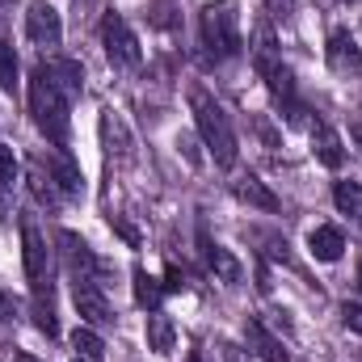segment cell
I'll use <instances>...</instances> for the list:
<instances>
[{"mask_svg":"<svg viewBox=\"0 0 362 362\" xmlns=\"http://www.w3.org/2000/svg\"><path fill=\"white\" fill-rule=\"evenodd\" d=\"M72 101H68V93L59 89L55 81H51V72L38 64L34 72H30V114H34V127L55 144V148H68V139H72Z\"/></svg>","mask_w":362,"mask_h":362,"instance_id":"6da1fadb","label":"cell"},{"mask_svg":"<svg viewBox=\"0 0 362 362\" xmlns=\"http://www.w3.org/2000/svg\"><path fill=\"white\" fill-rule=\"evenodd\" d=\"M189 110H194V127H198V135H202V144H206L211 160H215L219 169H236L240 148H236V131H232L228 110H223V105H219L206 89H202V85H194V89H189Z\"/></svg>","mask_w":362,"mask_h":362,"instance_id":"7a4b0ae2","label":"cell"},{"mask_svg":"<svg viewBox=\"0 0 362 362\" xmlns=\"http://www.w3.org/2000/svg\"><path fill=\"white\" fill-rule=\"evenodd\" d=\"M198 34H202V47L215 64L223 59H236L245 51V38H240V13L232 0H211L202 4L198 13Z\"/></svg>","mask_w":362,"mask_h":362,"instance_id":"3957f363","label":"cell"},{"mask_svg":"<svg viewBox=\"0 0 362 362\" xmlns=\"http://www.w3.org/2000/svg\"><path fill=\"white\" fill-rule=\"evenodd\" d=\"M101 47H105V55H110L114 68H139L144 64V47H139L135 30L118 13H105L101 17Z\"/></svg>","mask_w":362,"mask_h":362,"instance_id":"277c9868","label":"cell"},{"mask_svg":"<svg viewBox=\"0 0 362 362\" xmlns=\"http://www.w3.org/2000/svg\"><path fill=\"white\" fill-rule=\"evenodd\" d=\"M21 262H25V278L34 286H47V274H51V245H47V232L34 223V219H21Z\"/></svg>","mask_w":362,"mask_h":362,"instance_id":"5b68a950","label":"cell"},{"mask_svg":"<svg viewBox=\"0 0 362 362\" xmlns=\"http://www.w3.org/2000/svg\"><path fill=\"white\" fill-rule=\"evenodd\" d=\"M72 303H76V312H81V320H85L89 329L114 325L110 303H105V295H101V286H97L93 274H76V278H72Z\"/></svg>","mask_w":362,"mask_h":362,"instance_id":"8992f818","label":"cell"},{"mask_svg":"<svg viewBox=\"0 0 362 362\" xmlns=\"http://www.w3.org/2000/svg\"><path fill=\"white\" fill-rule=\"evenodd\" d=\"M25 38L34 47H42V51H55L64 42V21H59V13L47 0H34L25 8Z\"/></svg>","mask_w":362,"mask_h":362,"instance_id":"52a82bcc","label":"cell"},{"mask_svg":"<svg viewBox=\"0 0 362 362\" xmlns=\"http://www.w3.org/2000/svg\"><path fill=\"white\" fill-rule=\"evenodd\" d=\"M329 68L337 76H362V47L350 30H333V38H329Z\"/></svg>","mask_w":362,"mask_h":362,"instance_id":"ba28073f","label":"cell"},{"mask_svg":"<svg viewBox=\"0 0 362 362\" xmlns=\"http://www.w3.org/2000/svg\"><path fill=\"white\" fill-rule=\"evenodd\" d=\"M47 173L55 177V185H59V194L64 198H85V173H81V165L59 148V152H47Z\"/></svg>","mask_w":362,"mask_h":362,"instance_id":"9c48e42d","label":"cell"},{"mask_svg":"<svg viewBox=\"0 0 362 362\" xmlns=\"http://www.w3.org/2000/svg\"><path fill=\"white\" fill-rule=\"evenodd\" d=\"M312 156H316L325 169H341V165H346V144H341V135H337L325 118L312 122Z\"/></svg>","mask_w":362,"mask_h":362,"instance_id":"30bf717a","label":"cell"},{"mask_svg":"<svg viewBox=\"0 0 362 362\" xmlns=\"http://www.w3.org/2000/svg\"><path fill=\"white\" fill-rule=\"evenodd\" d=\"M245 346H249L262 362H286V346H282V337H274L270 325L257 320V316L245 320Z\"/></svg>","mask_w":362,"mask_h":362,"instance_id":"8fae6325","label":"cell"},{"mask_svg":"<svg viewBox=\"0 0 362 362\" xmlns=\"http://www.w3.org/2000/svg\"><path fill=\"white\" fill-rule=\"evenodd\" d=\"M101 144H105V156H110V160H118V165L131 160V131H127L122 114L101 110Z\"/></svg>","mask_w":362,"mask_h":362,"instance_id":"7c38bea8","label":"cell"},{"mask_svg":"<svg viewBox=\"0 0 362 362\" xmlns=\"http://www.w3.org/2000/svg\"><path fill=\"white\" fill-rule=\"evenodd\" d=\"M55 245H59V253H64V262H68L72 278H76V274H97L101 262L93 257V249L85 245V236H76V232H59Z\"/></svg>","mask_w":362,"mask_h":362,"instance_id":"4fadbf2b","label":"cell"},{"mask_svg":"<svg viewBox=\"0 0 362 362\" xmlns=\"http://www.w3.org/2000/svg\"><path fill=\"white\" fill-rule=\"evenodd\" d=\"M198 245H202V257H206V266H211V274H215L219 282H228V286H236V282L245 278V270H240V262H236V257H232V253H228L223 245H215L211 236H202Z\"/></svg>","mask_w":362,"mask_h":362,"instance_id":"5bb4252c","label":"cell"},{"mask_svg":"<svg viewBox=\"0 0 362 362\" xmlns=\"http://www.w3.org/2000/svg\"><path fill=\"white\" fill-rule=\"evenodd\" d=\"M42 68L51 72V81H55L59 89L68 93V101H76V97L85 93V68H81L76 59H64V55H55V59H47Z\"/></svg>","mask_w":362,"mask_h":362,"instance_id":"9a60e30c","label":"cell"},{"mask_svg":"<svg viewBox=\"0 0 362 362\" xmlns=\"http://www.w3.org/2000/svg\"><path fill=\"white\" fill-rule=\"evenodd\" d=\"M232 194H236L240 202L257 206V211H278V206H282V202H278V194H274L262 177H253V173H245V177L232 181Z\"/></svg>","mask_w":362,"mask_h":362,"instance_id":"2e32d148","label":"cell"},{"mask_svg":"<svg viewBox=\"0 0 362 362\" xmlns=\"http://www.w3.org/2000/svg\"><path fill=\"white\" fill-rule=\"evenodd\" d=\"M308 249H312V257H316V262H337V257H341V249H346V236H341V228L320 223V228H312V232H308Z\"/></svg>","mask_w":362,"mask_h":362,"instance_id":"e0dca14e","label":"cell"},{"mask_svg":"<svg viewBox=\"0 0 362 362\" xmlns=\"http://www.w3.org/2000/svg\"><path fill=\"white\" fill-rule=\"evenodd\" d=\"M25 185H30L34 202H38V206H47V211H55V206L64 202L59 185H55V177L47 173V165H42V160H34V165H30V173H25Z\"/></svg>","mask_w":362,"mask_h":362,"instance_id":"ac0fdd59","label":"cell"},{"mask_svg":"<svg viewBox=\"0 0 362 362\" xmlns=\"http://www.w3.org/2000/svg\"><path fill=\"white\" fill-rule=\"evenodd\" d=\"M34 325H38V333H47V337H59V320H55V303H51V282L47 286H34Z\"/></svg>","mask_w":362,"mask_h":362,"instance_id":"d6986e66","label":"cell"},{"mask_svg":"<svg viewBox=\"0 0 362 362\" xmlns=\"http://www.w3.org/2000/svg\"><path fill=\"white\" fill-rule=\"evenodd\" d=\"M173 341H177V329H173V320H169L165 312H148V350H156V354H169V350H173Z\"/></svg>","mask_w":362,"mask_h":362,"instance_id":"ffe728a7","label":"cell"},{"mask_svg":"<svg viewBox=\"0 0 362 362\" xmlns=\"http://www.w3.org/2000/svg\"><path fill=\"white\" fill-rule=\"evenodd\" d=\"M131 282H135V303L148 308V312H160V303H165V286H160L148 270H135L131 274Z\"/></svg>","mask_w":362,"mask_h":362,"instance_id":"44dd1931","label":"cell"},{"mask_svg":"<svg viewBox=\"0 0 362 362\" xmlns=\"http://www.w3.org/2000/svg\"><path fill=\"white\" fill-rule=\"evenodd\" d=\"M333 202L341 215H350L354 223H362V185L358 181H337L333 185Z\"/></svg>","mask_w":362,"mask_h":362,"instance_id":"7402d4cb","label":"cell"},{"mask_svg":"<svg viewBox=\"0 0 362 362\" xmlns=\"http://www.w3.org/2000/svg\"><path fill=\"white\" fill-rule=\"evenodd\" d=\"M72 346H76V358H85V362H101L105 358V341H101V333L89 329V325H81V329L72 333Z\"/></svg>","mask_w":362,"mask_h":362,"instance_id":"603a6c76","label":"cell"},{"mask_svg":"<svg viewBox=\"0 0 362 362\" xmlns=\"http://www.w3.org/2000/svg\"><path fill=\"white\" fill-rule=\"evenodd\" d=\"M17 51H13V42H4L0 38V89L4 93H17Z\"/></svg>","mask_w":362,"mask_h":362,"instance_id":"cb8c5ba5","label":"cell"},{"mask_svg":"<svg viewBox=\"0 0 362 362\" xmlns=\"http://www.w3.org/2000/svg\"><path fill=\"white\" fill-rule=\"evenodd\" d=\"M266 8H270V21H291L295 0H266Z\"/></svg>","mask_w":362,"mask_h":362,"instance_id":"d4e9b609","label":"cell"},{"mask_svg":"<svg viewBox=\"0 0 362 362\" xmlns=\"http://www.w3.org/2000/svg\"><path fill=\"white\" fill-rule=\"evenodd\" d=\"M13 215V181L0 177V219H8Z\"/></svg>","mask_w":362,"mask_h":362,"instance_id":"484cf974","label":"cell"},{"mask_svg":"<svg viewBox=\"0 0 362 362\" xmlns=\"http://www.w3.org/2000/svg\"><path fill=\"white\" fill-rule=\"evenodd\" d=\"M341 320H346V329L362 333V308L358 303H346V308H341Z\"/></svg>","mask_w":362,"mask_h":362,"instance_id":"4316f807","label":"cell"},{"mask_svg":"<svg viewBox=\"0 0 362 362\" xmlns=\"http://www.w3.org/2000/svg\"><path fill=\"white\" fill-rule=\"evenodd\" d=\"M13 173H17V156H13V148H4V144H0V177L13 181Z\"/></svg>","mask_w":362,"mask_h":362,"instance_id":"83f0119b","label":"cell"},{"mask_svg":"<svg viewBox=\"0 0 362 362\" xmlns=\"http://www.w3.org/2000/svg\"><path fill=\"white\" fill-rule=\"evenodd\" d=\"M114 228H118V236H122V240H127L131 249H139V232H135L131 223H122V219H114Z\"/></svg>","mask_w":362,"mask_h":362,"instance_id":"f1b7e54d","label":"cell"},{"mask_svg":"<svg viewBox=\"0 0 362 362\" xmlns=\"http://www.w3.org/2000/svg\"><path fill=\"white\" fill-rule=\"evenodd\" d=\"M13 316H17V303H13V295H8V291H0V320L8 325Z\"/></svg>","mask_w":362,"mask_h":362,"instance_id":"f546056e","label":"cell"},{"mask_svg":"<svg viewBox=\"0 0 362 362\" xmlns=\"http://www.w3.org/2000/svg\"><path fill=\"white\" fill-rule=\"evenodd\" d=\"M177 148H181V152H185V156H189V160H194V165L202 160V156L194 152V139H189V135H177Z\"/></svg>","mask_w":362,"mask_h":362,"instance_id":"4dcf8cb0","label":"cell"},{"mask_svg":"<svg viewBox=\"0 0 362 362\" xmlns=\"http://www.w3.org/2000/svg\"><path fill=\"white\" fill-rule=\"evenodd\" d=\"M165 278H169V282H165V291H181V286H185V282H181V270H177V266H169V274H165Z\"/></svg>","mask_w":362,"mask_h":362,"instance_id":"1f68e13d","label":"cell"},{"mask_svg":"<svg viewBox=\"0 0 362 362\" xmlns=\"http://www.w3.org/2000/svg\"><path fill=\"white\" fill-rule=\"evenodd\" d=\"M4 8H8V0H0V17H4Z\"/></svg>","mask_w":362,"mask_h":362,"instance_id":"d6a6232c","label":"cell"},{"mask_svg":"<svg viewBox=\"0 0 362 362\" xmlns=\"http://www.w3.org/2000/svg\"><path fill=\"white\" fill-rule=\"evenodd\" d=\"M358 291H362V266H358Z\"/></svg>","mask_w":362,"mask_h":362,"instance_id":"836d02e7","label":"cell"},{"mask_svg":"<svg viewBox=\"0 0 362 362\" xmlns=\"http://www.w3.org/2000/svg\"><path fill=\"white\" fill-rule=\"evenodd\" d=\"M354 131H358V139H362V122H358V127H354Z\"/></svg>","mask_w":362,"mask_h":362,"instance_id":"e575fe53","label":"cell"},{"mask_svg":"<svg viewBox=\"0 0 362 362\" xmlns=\"http://www.w3.org/2000/svg\"><path fill=\"white\" fill-rule=\"evenodd\" d=\"M76 362H85V358H76Z\"/></svg>","mask_w":362,"mask_h":362,"instance_id":"d590c367","label":"cell"}]
</instances>
